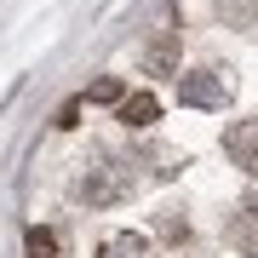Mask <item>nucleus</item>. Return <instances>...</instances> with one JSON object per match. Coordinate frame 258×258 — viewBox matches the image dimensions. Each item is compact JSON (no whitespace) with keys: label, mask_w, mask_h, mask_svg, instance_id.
I'll use <instances>...</instances> for the list:
<instances>
[{"label":"nucleus","mask_w":258,"mask_h":258,"mask_svg":"<svg viewBox=\"0 0 258 258\" xmlns=\"http://www.w3.org/2000/svg\"><path fill=\"white\" fill-rule=\"evenodd\" d=\"M98 258H155V247H149V235H138V230H115V235H103Z\"/></svg>","instance_id":"6"},{"label":"nucleus","mask_w":258,"mask_h":258,"mask_svg":"<svg viewBox=\"0 0 258 258\" xmlns=\"http://www.w3.org/2000/svg\"><path fill=\"white\" fill-rule=\"evenodd\" d=\"M144 75H178V29H155V35H149Z\"/></svg>","instance_id":"5"},{"label":"nucleus","mask_w":258,"mask_h":258,"mask_svg":"<svg viewBox=\"0 0 258 258\" xmlns=\"http://www.w3.org/2000/svg\"><path fill=\"white\" fill-rule=\"evenodd\" d=\"M132 161H109V155H98L92 166L81 172V184H75V195H81L86 207H120L132 195Z\"/></svg>","instance_id":"1"},{"label":"nucleus","mask_w":258,"mask_h":258,"mask_svg":"<svg viewBox=\"0 0 258 258\" xmlns=\"http://www.w3.org/2000/svg\"><path fill=\"white\" fill-rule=\"evenodd\" d=\"M224 155H230L235 166H247V172L258 178V115H247V120H235V126L224 132Z\"/></svg>","instance_id":"3"},{"label":"nucleus","mask_w":258,"mask_h":258,"mask_svg":"<svg viewBox=\"0 0 258 258\" xmlns=\"http://www.w3.org/2000/svg\"><path fill=\"white\" fill-rule=\"evenodd\" d=\"M212 12H218L230 29H252L258 23V6H252V0H212Z\"/></svg>","instance_id":"7"},{"label":"nucleus","mask_w":258,"mask_h":258,"mask_svg":"<svg viewBox=\"0 0 258 258\" xmlns=\"http://www.w3.org/2000/svg\"><path fill=\"white\" fill-rule=\"evenodd\" d=\"M126 98V81L120 75H98L92 86H86V103H120Z\"/></svg>","instance_id":"9"},{"label":"nucleus","mask_w":258,"mask_h":258,"mask_svg":"<svg viewBox=\"0 0 258 258\" xmlns=\"http://www.w3.org/2000/svg\"><path fill=\"white\" fill-rule=\"evenodd\" d=\"M115 120H120L126 132H149V126L161 120V98H155V92H126V98L115 103Z\"/></svg>","instance_id":"4"},{"label":"nucleus","mask_w":258,"mask_h":258,"mask_svg":"<svg viewBox=\"0 0 258 258\" xmlns=\"http://www.w3.org/2000/svg\"><path fill=\"white\" fill-rule=\"evenodd\" d=\"M155 235L161 241H184L189 235V218H184V212H161V218H155Z\"/></svg>","instance_id":"10"},{"label":"nucleus","mask_w":258,"mask_h":258,"mask_svg":"<svg viewBox=\"0 0 258 258\" xmlns=\"http://www.w3.org/2000/svg\"><path fill=\"white\" fill-rule=\"evenodd\" d=\"M178 103H189V109H224V103H230V75L224 69H189V75H178Z\"/></svg>","instance_id":"2"},{"label":"nucleus","mask_w":258,"mask_h":258,"mask_svg":"<svg viewBox=\"0 0 258 258\" xmlns=\"http://www.w3.org/2000/svg\"><path fill=\"white\" fill-rule=\"evenodd\" d=\"M23 247H29V258H57V230L29 224V230H23Z\"/></svg>","instance_id":"8"}]
</instances>
